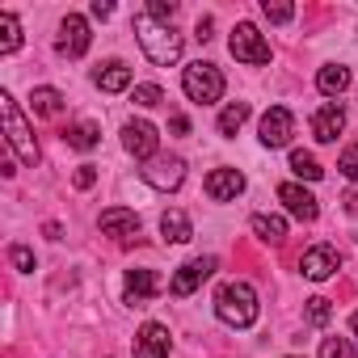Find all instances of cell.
<instances>
[{
  "mask_svg": "<svg viewBox=\"0 0 358 358\" xmlns=\"http://www.w3.org/2000/svg\"><path fill=\"white\" fill-rule=\"evenodd\" d=\"M135 38H139V47H143V55L156 64V68H169V64H177L182 59V34H177L173 26H164V22H156V17H148V13H139L135 17Z\"/></svg>",
  "mask_w": 358,
  "mask_h": 358,
  "instance_id": "1",
  "label": "cell"
},
{
  "mask_svg": "<svg viewBox=\"0 0 358 358\" xmlns=\"http://www.w3.org/2000/svg\"><path fill=\"white\" fill-rule=\"evenodd\" d=\"M262 303H257V291L249 282H224L220 295H215V316L232 329H249L257 320Z\"/></svg>",
  "mask_w": 358,
  "mask_h": 358,
  "instance_id": "2",
  "label": "cell"
},
{
  "mask_svg": "<svg viewBox=\"0 0 358 358\" xmlns=\"http://www.w3.org/2000/svg\"><path fill=\"white\" fill-rule=\"evenodd\" d=\"M0 114H5V131H9V148L17 152V160L26 164H38V143H34V131L26 122V114L17 110L13 93H0Z\"/></svg>",
  "mask_w": 358,
  "mask_h": 358,
  "instance_id": "3",
  "label": "cell"
},
{
  "mask_svg": "<svg viewBox=\"0 0 358 358\" xmlns=\"http://www.w3.org/2000/svg\"><path fill=\"white\" fill-rule=\"evenodd\" d=\"M182 89H186V97H190V101L211 106V101H220V97H224V72H220L215 64L199 59V64H190V68L182 72Z\"/></svg>",
  "mask_w": 358,
  "mask_h": 358,
  "instance_id": "4",
  "label": "cell"
},
{
  "mask_svg": "<svg viewBox=\"0 0 358 358\" xmlns=\"http://www.w3.org/2000/svg\"><path fill=\"white\" fill-rule=\"evenodd\" d=\"M228 51H232L241 64H253V68L270 64V43L262 38V30H257L253 22H236V30H232V38H228Z\"/></svg>",
  "mask_w": 358,
  "mask_h": 358,
  "instance_id": "5",
  "label": "cell"
},
{
  "mask_svg": "<svg viewBox=\"0 0 358 358\" xmlns=\"http://www.w3.org/2000/svg\"><path fill=\"white\" fill-rule=\"evenodd\" d=\"M139 173H143V182H148L152 190L169 194V190H177V186L186 182V160H182V156H156V160H148Z\"/></svg>",
  "mask_w": 358,
  "mask_h": 358,
  "instance_id": "6",
  "label": "cell"
},
{
  "mask_svg": "<svg viewBox=\"0 0 358 358\" xmlns=\"http://www.w3.org/2000/svg\"><path fill=\"white\" fill-rule=\"evenodd\" d=\"M215 270H220V262H215V257H194V262H186L182 270L169 278V291H173L177 299H186V295H194V291L215 274Z\"/></svg>",
  "mask_w": 358,
  "mask_h": 358,
  "instance_id": "7",
  "label": "cell"
},
{
  "mask_svg": "<svg viewBox=\"0 0 358 358\" xmlns=\"http://www.w3.org/2000/svg\"><path fill=\"white\" fill-rule=\"evenodd\" d=\"M122 148L135 156V160H156V148H160V135H156V127L152 122H143V118H131L127 127H122Z\"/></svg>",
  "mask_w": 358,
  "mask_h": 358,
  "instance_id": "8",
  "label": "cell"
},
{
  "mask_svg": "<svg viewBox=\"0 0 358 358\" xmlns=\"http://www.w3.org/2000/svg\"><path fill=\"white\" fill-rule=\"evenodd\" d=\"M291 135H295L291 110H287V106H270V110L262 114V143H266V148H287Z\"/></svg>",
  "mask_w": 358,
  "mask_h": 358,
  "instance_id": "9",
  "label": "cell"
},
{
  "mask_svg": "<svg viewBox=\"0 0 358 358\" xmlns=\"http://www.w3.org/2000/svg\"><path fill=\"white\" fill-rule=\"evenodd\" d=\"M341 266V253L333 249V245H312L303 257H299V270H303V278H312V282H324V278H333V270Z\"/></svg>",
  "mask_w": 358,
  "mask_h": 358,
  "instance_id": "10",
  "label": "cell"
},
{
  "mask_svg": "<svg viewBox=\"0 0 358 358\" xmlns=\"http://www.w3.org/2000/svg\"><path fill=\"white\" fill-rule=\"evenodd\" d=\"M89 22L80 17V13H68L64 22H59V51L68 55V59H80L85 51H89Z\"/></svg>",
  "mask_w": 358,
  "mask_h": 358,
  "instance_id": "11",
  "label": "cell"
},
{
  "mask_svg": "<svg viewBox=\"0 0 358 358\" xmlns=\"http://www.w3.org/2000/svg\"><path fill=\"white\" fill-rule=\"evenodd\" d=\"M278 203H282L295 220H303V224H312V220L320 215V203L312 199V190H303V186H295V182H282V186H278Z\"/></svg>",
  "mask_w": 358,
  "mask_h": 358,
  "instance_id": "12",
  "label": "cell"
},
{
  "mask_svg": "<svg viewBox=\"0 0 358 358\" xmlns=\"http://www.w3.org/2000/svg\"><path fill=\"white\" fill-rule=\"evenodd\" d=\"M207 194L215 203H232L236 194H245V173L241 169H215V173H207Z\"/></svg>",
  "mask_w": 358,
  "mask_h": 358,
  "instance_id": "13",
  "label": "cell"
},
{
  "mask_svg": "<svg viewBox=\"0 0 358 358\" xmlns=\"http://www.w3.org/2000/svg\"><path fill=\"white\" fill-rule=\"evenodd\" d=\"M341 127H345V110H341V101H324V106L312 114V135H316L320 143H333V139L341 135Z\"/></svg>",
  "mask_w": 358,
  "mask_h": 358,
  "instance_id": "14",
  "label": "cell"
},
{
  "mask_svg": "<svg viewBox=\"0 0 358 358\" xmlns=\"http://www.w3.org/2000/svg\"><path fill=\"white\" fill-rule=\"evenodd\" d=\"M135 358H169V329L148 320L135 337Z\"/></svg>",
  "mask_w": 358,
  "mask_h": 358,
  "instance_id": "15",
  "label": "cell"
},
{
  "mask_svg": "<svg viewBox=\"0 0 358 358\" xmlns=\"http://www.w3.org/2000/svg\"><path fill=\"white\" fill-rule=\"evenodd\" d=\"M160 291H164V282H160L152 270H131V274H127V303H131V308H143V303H148L152 295H160Z\"/></svg>",
  "mask_w": 358,
  "mask_h": 358,
  "instance_id": "16",
  "label": "cell"
},
{
  "mask_svg": "<svg viewBox=\"0 0 358 358\" xmlns=\"http://www.w3.org/2000/svg\"><path fill=\"white\" fill-rule=\"evenodd\" d=\"M97 228H101L106 236L127 241V236H135V232H139V215H135V211H127V207H110V211H101Z\"/></svg>",
  "mask_w": 358,
  "mask_h": 358,
  "instance_id": "17",
  "label": "cell"
},
{
  "mask_svg": "<svg viewBox=\"0 0 358 358\" xmlns=\"http://www.w3.org/2000/svg\"><path fill=\"white\" fill-rule=\"evenodd\" d=\"M93 85H97L101 93H122V89H131V68H127L122 59H110V64H101V68L93 72Z\"/></svg>",
  "mask_w": 358,
  "mask_h": 358,
  "instance_id": "18",
  "label": "cell"
},
{
  "mask_svg": "<svg viewBox=\"0 0 358 358\" xmlns=\"http://www.w3.org/2000/svg\"><path fill=\"white\" fill-rule=\"evenodd\" d=\"M160 232H164V241H169V245H186V241L194 236V228H190V215H186V211H177V207L160 215Z\"/></svg>",
  "mask_w": 358,
  "mask_h": 358,
  "instance_id": "19",
  "label": "cell"
},
{
  "mask_svg": "<svg viewBox=\"0 0 358 358\" xmlns=\"http://www.w3.org/2000/svg\"><path fill=\"white\" fill-rule=\"evenodd\" d=\"M316 89H320L324 97H341V93L350 89V68H341V64H324V68L316 72Z\"/></svg>",
  "mask_w": 358,
  "mask_h": 358,
  "instance_id": "20",
  "label": "cell"
},
{
  "mask_svg": "<svg viewBox=\"0 0 358 358\" xmlns=\"http://www.w3.org/2000/svg\"><path fill=\"white\" fill-rule=\"evenodd\" d=\"M30 110H34L38 118H55V114L64 110V93L51 89V85H38V89L30 93Z\"/></svg>",
  "mask_w": 358,
  "mask_h": 358,
  "instance_id": "21",
  "label": "cell"
},
{
  "mask_svg": "<svg viewBox=\"0 0 358 358\" xmlns=\"http://www.w3.org/2000/svg\"><path fill=\"white\" fill-rule=\"evenodd\" d=\"M64 143L76 148V152H93V148L101 143V127H97V122H76V127L64 131Z\"/></svg>",
  "mask_w": 358,
  "mask_h": 358,
  "instance_id": "22",
  "label": "cell"
},
{
  "mask_svg": "<svg viewBox=\"0 0 358 358\" xmlns=\"http://www.w3.org/2000/svg\"><path fill=\"white\" fill-rule=\"evenodd\" d=\"M253 232H257L266 245H282V241H287V220L262 211V215H253Z\"/></svg>",
  "mask_w": 358,
  "mask_h": 358,
  "instance_id": "23",
  "label": "cell"
},
{
  "mask_svg": "<svg viewBox=\"0 0 358 358\" xmlns=\"http://www.w3.org/2000/svg\"><path fill=\"white\" fill-rule=\"evenodd\" d=\"M22 47V26L13 13H0V55H13Z\"/></svg>",
  "mask_w": 358,
  "mask_h": 358,
  "instance_id": "24",
  "label": "cell"
},
{
  "mask_svg": "<svg viewBox=\"0 0 358 358\" xmlns=\"http://www.w3.org/2000/svg\"><path fill=\"white\" fill-rule=\"evenodd\" d=\"M291 173L303 177V182H320L324 177V169H320V160L312 152H291Z\"/></svg>",
  "mask_w": 358,
  "mask_h": 358,
  "instance_id": "25",
  "label": "cell"
},
{
  "mask_svg": "<svg viewBox=\"0 0 358 358\" xmlns=\"http://www.w3.org/2000/svg\"><path fill=\"white\" fill-rule=\"evenodd\" d=\"M245 118H249V106H245V101H232V106L220 114V135H228V139H232V135L245 127Z\"/></svg>",
  "mask_w": 358,
  "mask_h": 358,
  "instance_id": "26",
  "label": "cell"
},
{
  "mask_svg": "<svg viewBox=\"0 0 358 358\" xmlns=\"http://www.w3.org/2000/svg\"><path fill=\"white\" fill-rule=\"evenodd\" d=\"M320 358H358V350H354L350 337H324L320 341Z\"/></svg>",
  "mask_w": 358,
  "mask_h": 358,
  "instance_id": "27",
  "label": "cell"
},
{
  "mask_svg": "<svg viewBox=\"0 0 358 358\" xmlns=\"http://www.w3.org/2000/svg\"><path fill=\"white\" fill-rule=\"evenodd\" d=\"M131 101H135V106H143V110H152V106H160V101H164V89H160V85H135Z\"/></svg>",
  "mask_w": 358,
  "mask_h": 358,
  "instance_id": "28",
  "label": "cell"
},
{
  "mask_svg": "<svg viewBox=\"0 0 358 358\" xmlns=\"http://www.w3.org/2000/svg\"><path fill=\"white\" fill-rule=\"evenodd\" d=\"M262 13L274 22V26H287L295 17V5H278V0H262Z\"/></svg>",
  "mask_w": 358,
  "mask_h": 358,
  "instance_id": "29",
  "label": "cell"
},
{
  "mask_svg": "<svg viewBox=\"0 0 358 358\" xmlns=\"http://www.w3.org/2000/svg\"><path fill=\"white\" fill-rule=\"evenodd\" d=\"M329 316H333V308H329V299H320V295H312V299H308V320H312L316 329H324V324H329Z\"/></svg>",
  "mask_w": 358,
  "mask_h": 358,
  "instance_id": "30",
  "label": "cell"
},
{
  "mask_svg": "<svg viewBox=\"0 0 358 358\" xmlns=\"http://www.w3.org/2000/svg\"><path fill=\"white\" fill-rule=\"evenodd\" d=\"M337 169H341V177H350V182H358V143H350V148L341 152Z\"/></svg>",
  "mask_w": 358,
  "mask_h": 358,
  "instance_id": "31",
  "label": "cell"
},
{
  "mask_svg": "<svg viewBox=\"0 0 358 358\" xmlns=\"http://www.w3.org/2000/svg\"><path fill=\"white\" fill-rule=\"evenodd\" d=\"M9 262H13L22 274H30V270H34V253H30L26 245H13V249H9Z\"/></svg>",
  "mask_w": 358,
  "mask_h": 358,
  "instance_id": "32",
  "label": "cell"
},
{
  "mask_svg": "<svg viewBox=\"0 0 358 358\" xmlns=\"http://www.w3.org/2000/svg\"><path fill=\"white\" fill-rule=\"evenodd\" d=\"M173 13H177V5H173V0H152V5H148V17H156V22H173Z\"/></svg>",
  "mask_w": 358,
  "mask_h": 358,
  "instance_id": "33",
  "label": "cell"
},
{
  "mask_svg": "<svg viewBox=\"0 0 358 358\" xmlns=\"http://www.w3.org/2000/svg\"><path fill=\"white\" fill-rule=\"evenodd\" d=\"M93 182H97V169H93V164H80V169L72 173V186H76V190H89Z\"/></svg>",
  "mask_w": 358,
  "mask_h": 358,
  "instance_id": "34",
  "label": "cell"
},
{
  "mask_svg": "<svg viewBox=\"0 0 358 358\" xmlns=\"http://www.w3.org/2000/svg\"><path fill=\"white\" fill-rule=\"evenodd\" d=\"M211 30H215V22H211V17H199V26H194V34H199L203 43L211 38Z\"/></svg>",
  "mask_w": 358,
  "mask_h": 358,
  "instance_id": "35",
  "label": "cell"
},
{
  "mask_svg": "<svg viewBox=\"0 0 358 358\" xmlns=\"http://www.w3.org/2000/svg\"><path fill=\"white\" fill-rule=\"evenodd\" d=\"M169 127H173V135H186V131H190V118H186V114H173Z\"/></svg>",
  "mask_w": 358,
  "mask_h": 358,
  "instance_id": "36",
  "label": "cell"
},
{
  "mask_svg": "<svg viewBox=\"0 0 358 358\" xmlns=\"http://www.w3.org/2000/svg\"><path fill=\"white\" fill-rule=\"evenodd\" d=\"M93 17H101V22L114 17V5H110V0H97V5H93Z\"/></svg>",
  "mask_w": 358,
  "mask_h": 358,
  "instance_id": "37",
  "label": "cell"
},
{
  "mask_svg": "<svg viewBox=\"0 0 358 358\" xmlns=\"http://www.w3.org/2000/svg\"><path fill=\"white\" fill-rule=\"evenodd\" d=\"M345 211H350V215H358V194H345Z\"/></svg>",
  "mask_w": 358,
  "mask_h": 358,
  "instance_id": "38",
  "label": "cell"
},
{
  "mask_svg": "<svg viewBox=\"0 0 358 358\" xmlns=\"http://www.w3.org/2000/svg\"><path fill=\"white\" fill-rule=\"evenodd\" d=\"M350 333H354V341H358V312L350 316Z\"/></svg>",
  "mask_w": 358,
  "mask_h": 358,
  "instance_id": "39",
  "label": "cell"
},
{
  "mask_svg": "<svg viewBox=\"0 0 358 358\" xmlns=\"http://www.w3.org/2000/svg\"><path fill=\"white\" fill-rule=\"evenodd\" d=\"M291 358H295V354H291Z\"/></svg>",
  "mask_w": 358,
  "mask_h": 358,
  "instance_id": "40",
  "label": "cell"
}]
</instances>
